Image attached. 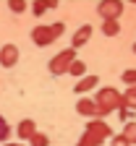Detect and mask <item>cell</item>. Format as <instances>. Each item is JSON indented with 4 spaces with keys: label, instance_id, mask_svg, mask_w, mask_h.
<instances>
[{
    "label": "cell",
    "instance_id": "obj_1",
    "mask_svg": "<svg viewBox=\"0 0 136 146\" xmlns=\"http://www.w3.org/2000/svg\"><path fill=\"white\" fill-rule=\"evenodd\" d=\"M110 136H113V131H110V125H107L105 120H89L79 143H81V146H102Z\"/></svg>",
    "mask_w": 136,
    "mask_h": 146
},
{
    "label": "cell",
    "instance_id": "obj_2",
    "mask_svg": "<svg viewBox=\"0 0 136 146\" xmlns=\"http://www.w3.org/2000/svg\"><path fill=\"white\" fill-rule=\"evenodd\" d=\"M92 102L97 104V110H100V120H102L105 115L115 112V110L121 107V91H118V89H113V86H105V89H100V91L94 94Z\"/></svg>",
    "mask_w": 136,
    "mask_h": 146
},
{
    "label": "cell",
    "instance_id": "obj_3",
    "mask_svg": "<svg viewBox=\"0 0 136 146\" xmlns=\"http://www.w3.org/2000/svg\"><path fill=\"white\" fill-rule=\"evenodd\" d=\"M63 31H66V24H63V21L50 24V26H37V29H31V42H34L37 47H47V44H52Z\"/></svg>",
    "mask_w": 136,
    "mask_h": 146
},
{
    "label": "cell",
    "instance_id": "obj_4",
    "mask_svg": "<svg viewBox=\"0 0 136 146\" xmlns=\"http://www.w3.org/2000/svg\"><path fill=\"white\" fill-rule=\"evenodd\" d=\"M76 60V50L71 47V50H63V52H58L55 58L47 63V68H50V73L52 76H63V73H68V68H71V63Z\"/></svg>",
    "mask_w": 136,
    "mask_h": 146
},
{
    "label": "cell",
    "instance_id": "obj_5",
    "mask_svg": "<svg viewBox=\"0 0 136 146\" xmlns=\"http://www.w3.org/2000/svg\"><path fill=\"white\" fill-rule=\"evenodd\" d=\"M97 13L102 16V21H118L121 13H123V3L121 0H102L97 5Z\"/></svg>",
    "mask_w": 136,
    "mask_h": 146
},
{
    "label": "cell",
    "instance_id": "obj_6",
    "mask_svg": "<svg viewBox=\"0 0 136 146\" xmlns=\"http://www.w3.org/2000/svg\"><path fill=\"white\" fill-rule=\"evenodd\" d=\"M18 63V47L16 44H3L0 47V65L3 68H13Z\"/></svg>",
    "mask_w": 136,
    "mask_h": 146
},
{
    "label": "cell",
    "instance_id": "obj_7",
    "mask_svg": "<svg viewBox=\"0 0 136 146\" xmlns=\"http://www.w3.org/2000/svg\"><path fill=\"white\" fill-rule=\"evenodd\" d=\"M76 112L84 115V117H94V120H100V110H97V104L86 97H81L79 102H76Z\"/></svg>",
    "mask_w": 136,
    "mask_h": 146
},
{
    "label": "cell",
    "instance_id": "obj_8",
    "mask_svg": "<svg viewBox=\"0 0 136 146\" xmlns=\"http://www.w3.org/2000/svg\"><path fill=\"white\" fill-rule=\"evenodd\" d=\"M34 133H37V123H34V120H29V117H26V120H21V123L16 125V136H18V138H24V141H29Z\"/></svg>",
    "mask_w": 136,
    "mask_h": 146
},
{
    "label": "cell",
    "instance_id": "obj_9",
    "mask_svg": "<svg viewBox=\"0 0 136 146\" xmlns=\"http://www.w3.org/2000/svg\"><path fill=\"white\" fill-rule=\"evenodd\" d=\"M89 36H92V26H89V24L79 26V29H76V34H73V50H79L81 44H86Z\"/></svg>",
    "mask_w": 136,
    "mask_h": 146
},
{
    "label": "cell",
    "instance_id": "obj_10",
    "mask_svg": "<svg viewBox=\"0 0 136 146\" xmlns=\"http://www.w3.org/2000/svg\"><path fill=\"white\" fill-rule=\"evenodd\" d=\"M97 84H100V78H97V76H84V78H79V81H76L73 91H76V94H84V91H92Z\"/></svg>",
    "mask_w": 136,
    "mask_h": 146
},
{
    "label": "cell",
    "instance_id": "obj_11",
    "mask_svg": "<svg viewBox=\"0 0 136 146\" xmlns=\"http://www.w3.org/2000/svg\"><path fill=\"white\" fill-rule=\"evenodd\" d=\"M121 104L126 110H136V86H128L123 94H121Z\"/></svg>",
    "mask_w": 136,
    "mask_h": 146
},
{
    "label": "cell",
    "instance_id": "obj_12",
    "mask_svg": "<svg viewBox=\"0 0 136 146\" xmlns=\"http://www.w3.org/2000/svg\"><path fill=\"white\" fill-rule=\"evenodd\" d=\"M55 5H58L55 0H34L31 11H34V16H42L45 11H50V8H55Z\"/></svg>",
    "mask_w": 136,
    "mask_h": 146
},
{
    "label": "cell",
    "instance_id": "obj_13",
    "mask_svg": "<svg viewBox=\"0 0 136 146\" xmlns=\"http://www.w3.org/2000/svg\"><path fill=\"white\" fill-rule=\"evenodd\" d=\"M121 136L128 141V146H131V143H136V123H133V120L123 125V133H121Z\"/></svg>",
    "mask_w": 136,
    "mask_h": 146
},
{
    "label": "cell",
    "instance_id": "obj_14",
    "mask_svg": "<svg viewBox=\"0 0 136 146\" xmlns=\"http://www.w3.org/2000/svg\"><path fill=\"white\" fill-rule=\"evenodd\" d=\"M68 73H71V76H76V78H84V76H86V65H84L81 60H73L71 68H68Z\"/></svg>",
    "mask_w": 136,
    "mask_h": 146
},
{
    "label": "cell",
    "instance_id": "obj_15",
    "mask_svg": "<svg viewBox=\"0 0 136 146\" xmlns=\"http://www.w3.org/2000/svg\"><path fill=\"white\" fill-rule=\"evenodd\" d=\"M118 31H121L118 21H102V34H105V36H115Z\"/></svg>",
    "mask_w": 136,
    "mask_h": 146
},
{
    "label": "cell",
    "instance_id": "obj_16",
    "mask_svg": "<svg viewBox=\"0 0 136 146\" xmlns=\"http://www.w3.org/2000/svg\"><path fill=\"white\" fill-rule=\"evenodd\" d=\"M29 146H50V138H47L45 133H40V131H37V133L29 138Z\"/></svg>",
    "mask_w": 136,
    "mask_h": 146
},
{
    "label": "cell",
    "instance_id": "obj_17",
    "mask_svg": "<svg viewBox=\"0 0 136 146\" xmlns=\"http://www.w3.org/2000/svg\"><path fill=\"white\" fill-rule=\"evenodd\" d=\"M121 78H123V84H128V86H136V68H128V70H123V73H121Z\"/></svg>",
    "mask_w": 136,
    "mask_h": 146
},
{
    "label": "cell",
    "instance_id": "obj_18",
    "mask_svg": "<svg viewBox=\"0 0 136 146\" xmlns=\"http://www.w3.org/2000/svg\"><path fill=\"white\" fill-rule=\"evenodd\" d=\"M8 136H11V125H8V120L3 117V115H0V141H8Z\"/></svg>",
    "mask_w": 136,
    "mask_h": 146
},
{
    "label": "cell",
    "instance_id": "obj_19",
    "mask_svg": "<svg viewBox=\"0 0 136 146\" xmlns=\"http://www.w3.org/2000/svg\"><path fill=\"white\" fill-rule=\"evenodd\" d=\"M8 5H11V11H13V13H24V8H26L24 0H11Z\"/></svg>",
    "mask_w": 136,
    "mask_h": 146
},
{
    "label": "cell",
    "instance_id": "obj_20",
    "mask_svg": "<svg viewBox=\"0 0 136 146\" xmlns=\"http://www.w3.org/2000/svg\"><path fill=\"white\" fill-rule=\"evenodd\" d=\"M131 115H133V112H131V110H126V107H123V104H121V107H118V117H121V120H123V123H131Z\"/></svg>",
    "mask_w": 136,
    "mask_h": 146
},
{
    "label": "cell",
    "instance_id": "obj_21",
    "mask_svg": "<svg viewBox=\"0 0 136 146\" xmlns=\"http://www.w3.org/2000/svg\"><path fill=\"white\" fill-rule=\"evenodd\" d=\"M110 146H128V141L118 133V136H113V138H110Z\"/></svg>",
    "mask_w": 136,
    "mask_h": 146
},
{
    "label": "cell",
    "instance_id": "obj_22",
    "mask_svg": "<svg viewBox=\"0 0 136 146\" xmlns=\"http://www.w3.org/2000/svg\"><path fill=\"white\" fill-rule=\"evenodd\" d=\"M3 146H24V143H3Z\"/></svg>",
    "mask_w": 136,
    "mask_h": 146
},
{
    "label": "cell",
    "instance_id": "obj_23",
    "mask_svg": "<svg viewBox=\"0 0 136 146\" xmlns=\"http://www.w3.org/2000/svg\"><path fill=\"white\" fill-rule=\"evenodd\" d=\"M133 52H136V44H133Z\"/></svg>",
    "mask_w": 136,
    "mask_h": 146
},
{
    "label": "cell",
    "instance_id": "obj_24",
    "mask_svg": "<svg viewBox=\"0 0 136 146\" xmlns=\"http://www.w3.org/2000/svg\"><path fill=\"white\" fill-rule=\"evenodd\" d=\"M76 146H81V143H76Z\"/></svg>",
    "mask_w": 136,
    "mask_h": 146
}]
</instances>
